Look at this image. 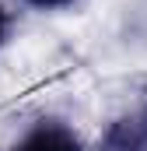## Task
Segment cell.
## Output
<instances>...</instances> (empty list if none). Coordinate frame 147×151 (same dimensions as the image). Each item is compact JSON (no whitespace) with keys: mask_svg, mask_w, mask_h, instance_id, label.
<instances>
[{"mask_svg":"<svg viewBox=\"0 0 147 151\" xmlns=\"http://www.w3.org/2000/svg\"><path fill=\"white\" fill-rule=\"evenodd\" d=\"M4 39H7V11L0 7V42H4Z\"/></svg>","mask_w":147,"mask_h":151,"instance_id":"obj_4","label":"cell"},{"mask_svg":"<svg viewBox=\"0 0 147 151\" xmlns=\"http://www.w3.org/2000/svg\"><path fill=\"white\" fill-rule=\"evenodd\" d=\"M102 151H147V109L116 119L102 141Z\"/></svg>","mask_w":147,"mask_h":151,"instance_id":"obj_1","label":"cell"},{"mask_svg":"<svg viewBox=\"0 0 147 151\" xmlns=\"http://www.w3.org/2000/svg\"><path fill=\"white\" fill-rule=\"evenodd\" d=\"M28 4H35V7H63L70 0H28Z\"/></svg>","mask_w":147,"mask_h":151,"instance_id":"obj_3","label":"cell"},{"mask_svg":"<svg viewBox=\"0 0 147 151\" xmlns=\"http://www.w3.org/2000/svg\"><path fill=\"white\" fill-rule=\"evenodd\" d=\"M14 151H81V144H77V137H74L70 130H63L56 123H42Z\"/></svg>","mask_w":147,"mask_h":151,"instance_id":"obj_2","label":"cell"}]
</instances>
